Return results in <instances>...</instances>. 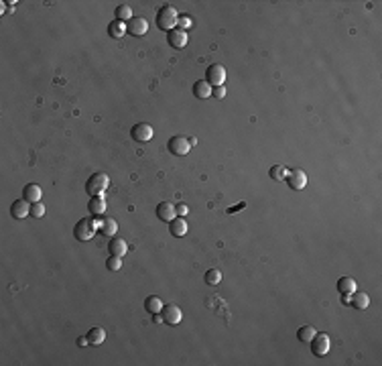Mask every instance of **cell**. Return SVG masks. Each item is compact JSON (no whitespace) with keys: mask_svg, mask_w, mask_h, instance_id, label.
Here are the masks:
<instances>
[{"mask_svg":"<svg viewBox=\"0 0 382 366\" xmlns=\"http://www.w3.org/2000/svg\"><path fill=\"white\" fill-rule=\"evenodd\" d=\"M88 210H90L92 216H102L106 212V200L102 195H94L88 202Z\"/></svg>","mask_w":382,"mask_h":366,"instance_id":"15","label":"cell"},{"mask_svg":"<svg viewBox=\"0 0 382 366\" xmlns=\"http://www.w3.org/2000/svg\"><path fill=\"white\" fill-rule=\"evenodd\" d=\"M191 25H193V18H191V16H187V15H179V20H177V29L185 31V29H189Z\"/></svg>","mask_w":382,"mask_h":366,"instance_id":"31","label":"cell"},{"mask_svg":"<svg viewBox=\"0 0 382 366\" xmlns=\"http://www.w3.org/2000/svg\"><path fill=\"white\" fill-rule=\"evenodd\" d=\"M86 338L90 342V346H100V344H104V340H106V332L102 328H92L86 334Z\"/></svg>","mask_w":382,"mask_h":366,"instance_id":"21","label":"cell"},{"mask_svg":"<svg viewBox=\"0 0 382 366\" xmlns=\"http://www.w3.org/2000/svg\"><path fill=\"white\" fill-rule=\"evenodd\" d=\"M167 149L171 151L173 155H179V157H183V155H187L189 153V149H191V143L185 139V137H171L169 139V143H167Z\"/></svg>","mask_w":382,"mask_h":366,"instance_id":"8","label":"cell"},{"mask_svg":"<svg viewBox=\"0 0 382 366\" xmlns=\"http://www.w3.org/2000/svg\"><path fill=\"white\" fill-rule=\"evenodd\" d=\"M126 250H128V244H126V240L112 236L110 244H108V253H110L112 256H120V258H122V256L126 255Z\"/></svg>","mask_w":382,"mask_h":366,"instance_id":"14","label":"cell"},{"mask_svg":"<svg viewBox=\"0 0 382 366\" xmlns=\"http://www.w3.org/2000/svg\"><path fill=\"white\" fill-rule=\"evenodd\" d=\"M108 33H110V37H114V39L124 37V33H126V23H120V20H114V23L108 27Z\"/></svg>","mask_w":382,"mask_h":366,"instance_id":"27","label":"cell"},{"mask_svg":"<svg viewBox=\"0 0 382 366\" xmlns=\"http://www.w3.org/2000/svg\"><path fill=\"white\" fill-rule=\"evenodd\" d=\"M211 90H214V88H211L206 80H199V81L193 83V94H195V98H199V100H207L211 96Z\"/></svg>","mask_w":382,"mask_h":366,"instance_id":"17","label":"cell"},{"mask_svg":"<svg viewBox=\"0 0 382 366\" xmlns=\"http://www.w3.org/2000/svg\"><path fill=\"white\" fill-rule=\"evenodd\" d=\"M157 216H159V220H163V222H171V220L177 218L175 206L171 202H161L157 206Z\"/></svg>","mask_w":382,"mask_h":366,"instance_id":"13","label":"cell"},{"mask_svg":"<svg viewBox=\"0 0 382 366\" xmlns=\"http://www.w3.org/2000/svg\"><path fill=\"white\" fill-rule=\"evenodd\" d=\"M96 230H100V224L96 222V220L83 218L76 224V228H73V236H76L78 240H81V242H88V240L94 238Z\"/></svg>","mask_w":382,"mask_h":366,"instance_id":"2","label":"cell"},{"mask_svg":"<svg viewBox=\"0 0 382 366\" xmlns=\"http://www.w3.org/2000/svg\"><path fill=\"white\" fill-rule=\"evenodd\" d=\"M114 15H116V20H120V23H128V20L132 18V8L130 6H126V4H120L118 8L114 10Z\"/></svg>","mask_w":382,"mask_h":366,"instance_id":"25","label":"cell"},{"mask_svg":"<svg viewBox=\"0 0 382 366\" xmlns=\"http://www.w3.org/2000/svg\"><path fill=\"white\" fill-rule=\"evenodd\" d=\"M153 134H155L153 127H151V124H146V122L134 124L132 130H130V137H132L136 143H148V141L153 139Z\"/></svg>","mask_w":382,"mask_h":366,"instance_id":"7","label":"cell"},{"mask_svg":"<svg viewBox=\"0 0 382 366\" xmlns=\"http://www.w3.org/2000/svg\"><path fill=\"white\" fill-rule=\"evenodd\" d=\"M337 291L342 293V295H352L356 291V281L352 277H342L337 281Z\"/></svg>","mask_w":382,"mask_h":366,"instance_id":"19","label":"cell"},{"mask_svg":"<svg viewBox=\"0 0 382 366\" xmlns=\"http://www.w3.org/2000/svg\"><path fill=\"white\" fill-rule=\"evenodd\" d=\"M315 334H317V330L313 326H303V328H299V332H297V338H299V342H303V344H309Z\"/></svg>","mask_w":382,"mask_h":366,"instance_id":"24","label":"cell"},{"mask_svg":"<svg viewBox=\"0 0 382 366\" xmlns=\"http://www.w3.org/2000/svg\"><path fill=\"white\" fill-rule=\"evenodd\" d=\"M148 31V23L141 16V18H130L128 23H126V33L132 35V37H143L144 33Z\"/></svg>","mask_w":382,"mask_h":366,"instance_id":"10","label":"cell"},{"mask_svg":"<svg viewBox=\"0 0 382 366\" xmlns=\"http://www.w3.org/2000/svg\"><path fill=\"white\" fill-rule=\"evenodd\" d=\"M100 232L106 234V236H114L116 232H118V224H116V220L104 218L102 222H100Z\"/></svg>","mask_w":382,"mask_h":366,"instance_id":"23","label":"cell"},{"mask_svg":"<svg viewBox=\"0 0 382 366\" xmlns=\"http://www.w3.org/2000/svg\"><path fill=\"white\" fill-rule=\"evenodd\" d=\"M352 299H350V305H354L356 309H366L368 305H370V297L366 295V293H362V291H354L352 293Z\"/></svg>","mask_w":382,"mask_h":366,"instance_id":"20","label":"cell"},{"mask_svg":"<svg viewBox=\"0 0 382 366\" xmlns=\"http://www.w3.org/2000/svg\"><path fill=\"white\" fill-rule=\"evenodd\" d=\"M309 344H311V352L315 354L317 358H321V356H325V354L330 352V336H327V334H323V332H321V334L317 332Z\"/></svg>","mask_w":382,"mask_h":366,"instance_id":"5","label":"cell"},{"mask_svg":"<svg viewBox=\"0 0 382 366\" xmlns=\"http://www.w3.org/2000/svg\"><path fill=\"white\" fill-rule=\"evenodd\" d=\"M161 318H163V321L167 323V326H177V323L181 321L183 313H181V309L175 305V303H167V305H163V309H161Z\"/></svg>","mask_w":382,"mask_h":366,"instance_id":"6","label":"cell"},{"mask_svg":"<svg viewBox=\"0 0 382 366\" xmlns=\"http://www.w3.org/2000/svg\"><path fill=\"white\" fill-rule=\"evenodd\" d=\"M269 175H271V179H274V181H285L286 175H289V169L283 167V165H274L272 169L269 171Z\"/></svg>","mask_w":382,"mask_h":366,"instance_id":"26","label":"cell"},{"mask_svg":"<svg viewBox=\"0 0 382 366\" xmlns=\"http://www.w3.org/2000/svg\"><path fill=\"white\" fill-rule=\"evenodd\" d=\"M175 212H177V216H179V218H183V216H187L189 207H187L185 204H177V206H175Z\"/></svg>","mask_w":382,"mask_h":366,"instance_id":"33","label":"cell"},{"mask_svg":"<svg viewBox=\"0 0 382 366\" xmlns=\"http://www.w3.org/2000/svg\"><path fill=\"white\" fill-rule=\"evenodd\" d=\"M285 181L289 183L291 190L299 191V190H305V185H307V175H305V171H301V169H291Z\"/></svg>","mask_w":382,"mask_h":366,"instance_id":"9","label":"cell"},{"mask_svg":"<svg viewBox=\"0 0 382 366\" xmlns=\"http://www.w3.org/2000/svg\"><path fill=\"white\" fill-rule=\"evenodd\" d=\"M167 41H169V45H171V47L183 49L187 45V33L181 31V29H173V31H169V33H167Z\"/></svg>","mask_w":382,"mask_h":366,"instance_id":"11","label":"cell"},{"mask_svg":"<svg viewBox=\"0 0 382 366\" xmlns=\"http://www.w3.org/2000/svg\"><path fill=\"white\" fill-rule=\"evenodd\" d=\"M177 20H179V13L171 4H165L159 8V13H157V27L159 29H163L169 33V31L177 29Z\"/></svg>","mask_w":382,"mask_h":366,"instance_id":"1","label":"cell"},{"mask_svg":"<svg viewBox=\"0 0 382 366\" xmlns=\"http://www.w3.org/2000/svg\"><path fill=\"white\" fill-rule=\"evenodd\" d=\"M41 193H43V191H41V187L37 183H29V185H25V190H23V200L35 204V202L41 200Z\"/></svg>","mask_w":382,"mask_h":366,"instance_id":"16","label":"cell"},{"mask_svg":"<svg viewBox=\"0 0 382 366\" xmlns=\"http://www.w3.org/2000/svg\"><path fill=\"white\" fill-rule=\"evenodd\" d=\"M206 81L209 83L211 88L224 86V81H226V67L220 65V64H211L207 67V71H206Z\"/></svg>","mask_w":382,"mask_h":366,"instance_id":"4","label":"cell"},{"mask_svg":"<svg viewBox=\"0 0 382 366\" xmlns=\"http://www.w3.org/2000/svg\"><path fill=\"white\" fill-rule=\"evenodd\" d=\"M144 309H146L148 313H153V316H157V313H161V309H163V301H161V297H157V295H148V297L144 299Z\"/></svg>","mask_w":382,"mask_h":366,"instance_id":"18","label":"cell"},{"mask_svg":"<svg viewBox=\"0 0 382 366\" xmlns=\"http://www.w3.org/2000/svg\"><path fill=\"white\" fill-rule=\"evenodd\" d=\"M169 224H171V228H169V230H171V234L173 236H185L187 234V222H185V220L183 218H175V220H171V222H169Z\"/></svg>","mask_w":382,"mask_h":366,"instance_id":"22","label":"cell"},{"mask_svg":"<svg viewBox=\"0 0 382 366\" xmlns=\"http://www.w3.org/2000/svg\"><path fill=\"white\" fill-rule=\"evenodd\" d=\"M106 267H108V271H120L122 267V258L120 256H108V260H106Z\"/></svg>","mask_w":382,"mask_h":366,"instance_id":"29","label":"cell"},{"mask_svg":"<svg viewBox=\"0 0 382 366\" xmlns=\"http://www.w3.org/2000/svg\"><path fill=\"white\" fill-rule=\"evenodd\" d=\"M78 346H90V342H88V338L86 336H81V338H78Z\"/></svg>","mask_w":382,"mask_h":366,"instance_id":"34","label":"cell"},{"mask_svg":"<svg viewBox=\"0 0 382 366\" xmlns=\"http://www.w3.org/2000/svg\"><path fill=\"white\" fill-rule=\"evenodd\" d=\"M31 216H33V218H43L45 216V206L41 202L31 204Z\"/></svg>","mask_w":382,"mask_h":366,"instance_id":"30","label":"cell"},{"mask_svg":"<svg viewBox=\"0 0 382 366\" xmlns=\"http://www.w3.org/2000/svg\"><path fill=\"white\" fill-rule=\"evenodd\" d=\"M211 96L218 98V100H222V98L226 96V86H216L214 90H211Z\"/></svg>","mask_w":382,"mask_h":366,"instance_id":"32","label":"cell"},{"mask_svg":"<svg viewBox=\"0 0 382 366\" xmlns=\"http://www.w3.org/2000/svg\"><path fill=\"white\" fill-rule=\"evenodd\" d=\"M220 281H222V273H220L218 269H209L207 273H206V283L207 285H218Z\"/></svg>","mask_w":382,"mask_h":366,"instance_id":"28","label":"cell"},{"mask_svg":"<svg viewBox=\"0 0 382 366\" xmlns=\"http://www.w3.org/2000/svg\"><path fill=\"white\" fill-rule=\"evenodd\" d=\"M31 202L27 200H16L13 206H10V216L16 218V220H23V218H29L31 216Z\"/></svg>","mask_w":382,"mask_h":366,"instance_id":"12","label":"cell"},{"mask_svg":"<svg viewBox=\"0 0 382 366\" xmlns=\"http://www.w3.org/2000/svg\"><path fill=\"white\" fill-rule=\"evenodd\" d=\"M108 185H110V177L108 175H106V173H94L88 179V183H86V191H88L90 197L102 195L106 190H108Z\"/></svg>","mask_w":382,"mask_h":366,"instance_id":"3","label":"cell"}]
</instances>
